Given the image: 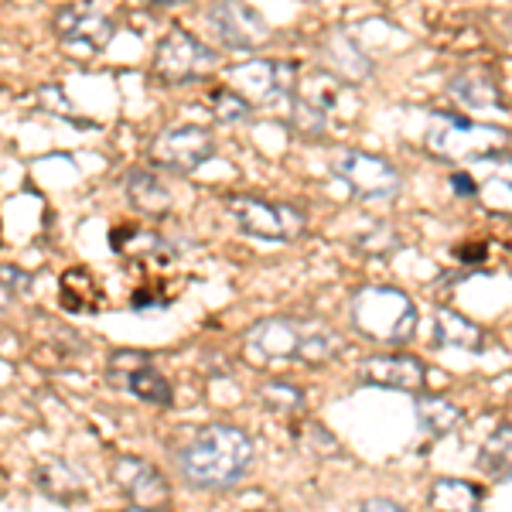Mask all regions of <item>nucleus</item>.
I'll return each mask as SVG.
<instances>
[{"mask_svg":"<svg viewBox=\"0 0 512 512\" xmlns=\"http://www.w3.org/2000/svg\"><path fill=\"white\" fill-rule=\"evenodd\" d=\"M256 448L250 434L233 424H205L178 451V472L192 489L222 492L233 489L253 468Z\"/></svg>","mask_w":512,"mask_h":512,"instance_id":"obj_1","label":"nucleus"},{"mask_svg":"<svg viewBox=\"0 0 512 512\" xmlns=\"http://www.w3.org/2000/svg\"><path fill=\"white\" fill-rule=\"evenodd\" d=\"M352 325L373 342H410L417 332V304L396 287H362L352 297Z\"/></svg>","mask_w":512,"mask_h":512,"instance_id":"obj_2","label":"nucleus"},{"mask_svg":"<svg viewBox=\"0 0 512 512\" xmlns=\"http://www.w3.org/2000/svg\"><path fill=\"white\" fill-rule=\"evenodd\" d=\"M427 147L437 158L448 161H478L495 158L506 151V134L499 127H485V123H472L454 113H434L431 130H427Z\"/></svg>","mask_w":512,"mask_h":512,"instance_id":"obj_3","label":"nucleus"},{"mask_svg":"<svg viewBox=\"0 0 512 512\" xmlns=\"http://www.w3.org/2000/svg\"><path fill=\"white\" fill-rule=\"evenodd\" d=\"M229 212L239 222L246 236L256 239H270V243H287L297 239L308 226V219L294 209V205H277L267 198H253V195H233L229 198Z\"/></svg>","mask_w":512,"mask_h":512,"instance_id":"obj_4","label":"nucleus"},{"mask_svg":"<svg viewBox=\"0 0 512 512\" xmlns=\"http://www.w3.org/2000/svg\"><path fill=\"white\" fill-rule=\"evenodd\" d=\"M216 65V52L209 45H202L192 31L185 28H171L161 38L158 52H154V76L164 86H185L195 82L198 76H205V69Z\"/></svg>","mask_w":512,"mask_h":512,"instance_id":"obj_5","label":"nucleus"},{"mask_svg":"<svg viewBox=\"0 0 512 512\" xmlns=\"http://www.w3.org/2000/svg\"><path fill=\"white\" fill-rule=\"evenodd\" d=\"M212 154H216V137L195 123L161 130L151 144V161L168 175H192L205 161H212Z\"/></svg>","mask_w":512,"mask_h":512,"instance_id":"obj_6","label":"nucleus"},{"mask_svg":"<svg viewBox=\"0 0 512 512\" xmlns=\"http://www.w3.org/2000/svg\"><path fill=\"white\" fill-rule=\"evenodd\" d=\"M332 171H335V178H342L345 185L362 198H393L403 185L400 171L386 158L366 154V151H349V147L332 158Z\"/></svg>","mask_w":512,"mask_h":512,"instance_id":"obj_7","label":"nucleus"},{"mask_svg":"<svg viewBox=\"0 0 512 512\" xmlns=\"http://www.w3.org/2000/svg\"><path fill=\"white\" fill-rule=\"evenodd\" d=\"M209 24L219 45L233 48V52H256L270 38V24L246 0H216L209 7Z\"/></svg>","mask_w":512,"mask_h":512,"instance_id":"obj_8","label":"nucleus"},{"mask_svg":"<svg viewBox=\"0 0 512 512\" xmlns=\"http://www.w3.org/2000/svg\"><path fill=\"white\" fill-rule=\"evenodd\" d=\"M113 482L123 492V499L134 509H168L171 506V482L164 478L161 468H154L144 458H117L113 465Z\"/></svg>","mask_w":512,"mask_h":512,"instance_id":"obj_9","label":"nucleus"},{"mask_svg":"<svg viewBox=\"0 0 512 512\" xmlns=\"http://www.w3.org/2000/svg\"><path fill=\"white\" fill-rule=\"evenodd\" d=\"M113 31H117V24L96 4H65L55 14V35L62 41H72V45L93 48V52H103L110 45Z\"/></svg>","mask_w":512,"mask_h":512,"instance_id":"obj_10","label":"nucleus"},{"mask_svg":"<svg viewBox=\"0 0 512 512\" xmlns=\"http://www.w3.org/2000/svg\"><path fill=\"white\" fill-rule=\"evenodd\" d=\"M355 376L366 386L417 393L420 386H424V362H420L417 355H373V359L359 362Z\"/></svg>","mask_w":512,"mask_h":512,"instance_id":"obj_11","label":"nucleus"},{"mask_svg":"<svg viewBox=\"0 0 512 512\" xmlns=\"http://www.w3.org/2000/svg\"><path fill=\"white\" fill-rule=\"evenodd\" d=\"M321 62H325V72L332 76L335 82H366L373 76V59L362 55V48L345 35V31H332L321 45Z\"/></svg>","mask_w":512,"mask_h":512,"instance_id":"obj_12","label":"nucleus"},{"mask_svg":"<svg viewBox=\"0 0 512 512\" xmlns=\"http://www.w3.org/2000/svg\"><path fill=\"white\" fill-rule=\"evenodd\" d=\"M226 82L233 93H239L246 103H267L277 96V62L267 59H250L239 62L233 69H226Z\"/></svg>","mask_w":512,"mask_h":512,"instance_id":"obj_13","label":"nucleus"},{"mask_svg":"<svg viewBox=\"0 0 512 512\" xmlns=\"http://www.w3.org/2000/svg\"><path fill=\"white\" fill-rule=\"evenodd\" d=\"M304 321L294 318H263L250 332V345L267 359H294L297 342H301Z\"/></svg>","mask_w":512,"mask_h":512,"instance_id":"obj_14","label":"nucleus"},{"mask_svg":"<svg viewBox=\"0 0 512 512\" xmlns=\"http://www.w3.org/2000/svg\"><path fill=\"white\" fill-rule=\"evenodd\" d=\"M127 198L144 216H168L171 209V185L151 168H130L127 171Z\"/></svg>","mask_w":512,"mask_h":512,"instance_id":"obj_15","label":"nucleus"},{"mask_svg":"<svg viewBox=\"0 0 512 512\" xmlns=\"http://www.w3.org/2000/svg\"><path fill=\"white\" fill-rule=\"evenodd\" d=\"M434 338L437 345H448V349H465V352H482L485 349V332L468 321L465 315L451 308H441L434 315Z\"/></svg>","mask_w":512,"mask_h":512,"instance_id":"obj_16","label":"nucleus"},{"mask_svg":"<svg viewBox=\"0 0 512 512\" xmlns=\"http://www.w3.org/2000/svg\"><path fill=\"white\" fill-rule=\"evenodd\" d=\"M448 93L468 110H499V86L485 72H461L448 82Z\"/></svg>","mask_w":512,"mask_h":512,"instance_id":"obj_17","label":"nucleus"},{"mask_svg":"<svg viewBox=\"0 0 512 512\" xmlns=\"http://www.w3.org/2000/svg\"><path fill=\"white\" fill-rule=\"evenodd\" d=\"M38 489L55 502H79L86 495L82 475L65 461H48V465L38 468Z\"/></svg>","mask_w":512,"mask_h":512,"instance_id":"obj_18","label":"nucleus"},{"mask_svg":"<svg viewBox=\"0 0 512 512\" xmlns=\"http://www.w3.org/2000/svg\"><path fill=\"white\" fill-rule=\"evenodd\" d=\"M59 301L65 311H96L103 304V294H99L96 280L89 277V270H69L62 277V291H59Z\"/></svg>","mask_w":512,"mask_h":512,"instance_id":"obj_19","label":"nucleus"},{"mask_svg":"<svg viewBox=\"0 0 512 512\" xmlns=\"http://www.w3.org/2000/svg\"><path fill=\"white\" fill-rule=\"evenodd\" d=\"M123 386H127L134 396H140V400L154 403V407H168L171 396H175V390H171V379L164 373H158L154 366H147V362L137 369H130L127 379H123Z\"/></svg>","mask_w":512,"mask_h":512,"instance_id":"obj_20","label":"nucleus"},{"mask_svg":"<svg viewBox=\"0 0 512 512\" xmlns=\"http://www.w3.org/2000/svg\"><path fill=\"white\" fill-rule=\"evenodd\" d=\"M414 410H417L420 427H424L427 434H437V437L451 434L461 420V410L454 407L451 400H444V396H420V400L414 403Z\"/></svg>","mask_w":512,"mask_h":512,"instance_id":"obj_21","label":"nucleus"},{"mask_svg":"<svg viewBox=\"0 0 512 512\" xmlns=\"http://www.w3.org/2000/svg\"><path fill=\"white\" fill-rule=\"evenodd\" d=\"M482 502V489L472 482H461V478H437L431 489V506L434 509H478Z\"/></svg>","mask_w":512,"mask_h":512,"instance_id":"obj_22","label":"nucleus"},{"mask_svg":"<svg viewBox=\"0 0 512 512\" xmlns=\"http://www.w3.org/2000/svg\"><path fill=\"white\" fill-rule=\"evenodd\" d=\"M338 355V335L328 332L321 325H304L301 342H297L294 359L297 362H308V366H325Z\"/></svg>","mask_w":512,"mask_h":512,"instance_id":"obj_23","label":"nucleus"},{"mask_svg":"<svg viewBox=\"0 0 512 512\" xmlns=\"http://www.w3.org/2000/svg\"><path fill=\"white\" fill-rule=\"evenodd\" d=\"M509 465H512V431L509 424H502L489 441H485L482 454H478V468L492 478H509Z\"/></svg>","mask_w":512,"mask_h":512,"instance_id":"obj_24","label":"nucleus"},{"mask_svg":"<svg viewBox=\"0 0 512 512\" xmlns=\"http://www.w3.org/2000/svg\"><path fill=\"white\" fill-rule=\"evenodd\" d=\"M291 127L297 137L304 140H321L328 134V113L321 106L308 103V99H294V110H291Z\"/></svg>","mask_w":512,"mask_h":512,"instance_id":"obj_25","label":"nucleus"},{"mask_svg":"<svg viewBox=\"0 0 512 512\" xmlns=\"http://www.w3.org/2000/svg\"><path fill=\"white\" fill-rule=\"evenodd\" d=\"M212 113H216V120H222V123H243L253 113V106L226 86V89H216V93H212Z\"/></svg>","mask_w":512,"mask_h":512,"instance_id":"obj_26","label":"nucleus"},{"mask_svg":"<svg viewBox=\"0 0 512 512\" xmlns=\"http://www.w3.org/2000/svg\"><path fill=\"white\" fill-rule=\"evenodd\" d=\"M260 400L267 403L270 410H280V414H294V410H301V390L297 386H287V383H270L260 390Z\"/></svg>","mask_w":512,"mask_h":512,"instance_id":"obj_27","label":"nucleus"},{"mask_svg":"<svg viewBox=\"0 0 512 512\" xmlns=\"http://www.w3.org/2000/svg\"><path fill=\"white\" fill-rule=\"evenodd\" d=\"M0 284L7 287V294H31V274H24L18 267H0Z\"/></svg>","mask_w":512,"mask_h":512,"instance_id":"obj_28","label":"nucleus"},{"mask_svg":"<svg viewBox=\"0 0 512 512\" xmlns=\"http://www.w3.org/2000/svg\"><path fill=\"white\" fill-rule=\"evenodd\" d=\"M400 246V236L393 233L390 226H379L373 236H362V250H369V253H376V250H396Z\"/></svg>","mask_w":512,"mask_h":512,"instance_id":"obj_29","label":"nucleus"},{"mask_svg":"<svg viewBox=\"0 0 512 512\" xmlns=\"http://www.w3.org/2000/svg\"><path fill=\"white\" fill-rule=\"evenodd\" d=\"M451 188L458 195H478V185L468 175H451Z\"/></svg>","mask_w":512,"mask_h":512,"instance_id":"obj_30","label":"nucleus"},{"mask_svg":"<svg viewBox=\"0 0 512 512\" xmlns=\"http://www.w3.org/2000/svg\"><path fill=\"white\" fill-rule=\"evenodd\" d=\"M359 509H373V512H400V506H396L393 499H366Z\"/></svg>","mask_w":512,"mask_h":512,"instance_id":"obj_31","label":"nucleus"},{"mask_svg":"<svg viewBox=\"0 0 512 512\" xmlns=\"http://www.w3.org/2000/svg\"><path fill=\"white\" fill-rule=\"evenodd\" d=\"M7 301H11V294H7V287L0 284V315H4V311H7Z\"/></svg>","mask_w":512,"mask_h":512,"instance_id":"obj_32","label":"nucleus"}]
</instances>
